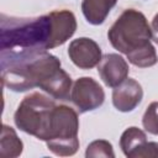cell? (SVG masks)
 Instances as JSON below:
<instances>
[{
    "mask_svg": "<svg viewBox=\"0 0 158 158\" xmlns=\"http://www.w3.org/2000/svg\"><path fill=\"white\" fill-rule=\"evenodd\" d=\"M142 86L132 78H126L112 90V104L121 112L133 111L142 101Z\"/></svg>",
    "mask_w": 158,
    "mask_h": 158,
    "instance_id": "8",
    "label": "cell"
},
{
    "mask_svg": "<svg viewBox=\"0 0 158 158\" xmlns=\"http://www.w3.org/2000/svg\"><path fill=\"white\" fill-rule=\"evenodd\" d=\"M116 2L117 0H83L81 11L89 23L101 25Z\"/></svg>",
    "mask_w": 158,
    "mask_h": 158,
    "instance_id": "11",
    "label": "cell"
},
{
    "mask_svg": "<svg viewBox=\"0 0 158 158\" xmlns=\"http://www.w3.org/2000/svg\"><path fill=\"white\" fill-rule=\"evenodd\" d=\"M147 141V136L146 133L138 128V127H128L126 128L122 135H121V138H120V147L123 152V154L126 157L130 158V156L142 144Z\"/></svg>",
    "mask_w": 158,
    "mask_h": 158,
    "instance_id": "13",
    "label": "cell"
},
{
    "mask_svg": "<svg viewBox=\"0 0 158 158\" xmlns=\"http://www.w3.org/2000/svg\"><path fill=\"white\" fill-rule=\"evenodd\" d=\"M151 28H152V40L158 44V14L154 15V17L152 20Z\"/></svg>",
    "mask_w": 158,
    "mask_h": 158,
    "instance_id": "17",
    "label": "cell"
},
{
    "mask_svg": "<svg viewBox=\"0 0 158 158\" xmlns=\"http://www.w3.org/2000/svg\"><path fill=\"white\" fill-rule=\"evenodd\" d=\"M22 149L23 143L17 137L15 130L4 123L0 138V154L7 158H15L22 153Z\"/></svg>",
    "mask_w": 158,
    "mask_h": 158,
    "instance_id": "12",
    "label": "cell"
},
{
    "mask_svg": "<svg viewBox=\"0 0 158 158\" xmlns=\"http://www.w3.org/2000/svg\"><path fill=\"white\" fill-rule=\"evenodd\" d=\"M85 157H106V158H114V148L112 144L109 141L105 139H96L93 141L88 147L85 152Z\"/></svg>",
    "mask_w": 158,
    "mask_h": 158,
    "instance_id": "14",
    "label": "cell"
},
{
    "mask_svg": "<svg viewBox=\"0 0 158 158\" xmlns=\"http://www.w3.org/2000/svg\"><path fill=\"white\" fill-rule=\"evenodd\" d=\"M98 72L105 85L115 88L127 78L130 68L127 62L120 54L109 53L102 56L98 64Z\"/></svg>",
    "mask_w": 158,
    "mask_h": 158,
    "instance_id": "9",
    "label": "cell"
},
{
    "mask_svg": "<svg viewBox=\"0 0 158 158\" xmlns=\"http://www.w3.org/2000/svg\"><path fill=\"white\" fill-rule=\"evenodd\" d=\"M79 118L74 109L67 105H57L53 114L52 127L47 148L56 156L68 157L77 153L79 148Z\"/></svg>",
    "mask_w": 158,
    "mask_h": 158,
    "instance_id": "5",
    "label": "cell"
},
{
    "mask_svg": "<svg viewBox=\"0 0 158 158\" xmlns=\"http://www.w3.org/2000/svg\"><path fill=\"white\" fill-rule=\"evenodd\" d=\"M1 79L16 93L40 88L54 100L70 99L72 78L47 51H1Z\"/></svg>",
    "mask_w": 158,
    "mask_h": 158,
    "instance_id": "1",
    "label": "cell"
},
{
    "mask_svg": "<svg viewBox=\"0 0 158 158\" xmlns=\"http://www.w3.org/2000/svg\"><path fill=\"white\" fill-rule=\"evenodd\" d=\"M68 56L80 69H91L96 67L102 58L99 44L88 37L73 40L68 47Z\"/></svg>",
    "mask_w": 158,
    "mask_h": 158,
    "instance_id": "7",
    "label": "cell"
},
{
    "mask_svg": "<svg viewBox=\"0 0 158 158\" xmlns=\"http://www.w3.org/2000/svg\"><path fill=\"white\" fill-rule=\"evenodd\" d=\"M52 36L49 15L37 17H14L1 15L0 51H47Z\"/></svg>",
    "mask_w": 158,
    "mask_h": 158,
    "instance_id": "3",
    "label": "cell"
},
{
    "mask_svg": "<svg viewBox=\"0 0 158 158\" xmlns=\"http://www.w3.org/2000/svg\"><path fill=\"white\" fill-rule=\"evenodd\" d=\"M143 128L151 135H158V101L149 104L142 117Z\"/></svg>",
    "mask_w": 158,
    "mask_h": 158,
    "instance_id": "15",
    "label": "cell"
},
{
    "mask_svg": "<svg viewBox=\"0 0 158 158\" xmlns=\"http://www.w3.org/2000/svg\"><path fill=\"white\" fill-rule=\"evenodd\" d=\"M107 38L115 49L138 68H148L158 62L156 48L151 43L152 28L138 10H125L110 27Z\"/></svg>",
    "mask_w": 158,
    "mask_h": 158,
    "instance_id": "2",
    "label": "cell"
},
{
    "mask_svg": "<svg viewBox=\"0 0 158 158\" xmlns=\"http://www.w3.org/2000/svg\"><path fill=\"white\" fill-rule=\"evenodd\" d=\"M130 158H158V143L146 141L130 156Z\"/></svg>",
    "mask_w": 158,
    "mask_h": 158,
    "instance_id": "16",
    "label": "cell"
},
{
    "mask_svg": "<svg viewBox=\"0 0 158 158\" xmlns=\"http://www.w3.org/2000/svg\"><path fill=\"white\" fill-rule=\"evenodd\" d=\"M57 104L42 93H32L17 106L14 115L16 127L41 141H47L51 133L53 114Z\"/></svg>",
    "mask_w": 158,
    "mask_h": 158,
    "instance_id": "4",
    "label": "cell"
},
{
    "mask_svg": "<svg viewBox=\"0 0 158 158\" xmlns=\"http://www.w3.org/2000/svg\"><path fill=\"white\" fill-rule=\"evenodd\" d=\"M69 100L79 112L84 114L99 109L104 104L105 93L95 79L90 77H81L74 81Z\"/></svg>",
    "mask_w": 158,
    "mask_h": 158,
    "instance_id": "6",
    "label": "cell"
},
{
    "mask_svg": "<svg viewBox=\"0 0 158 158\" xmlns=\"http://www.w3.org/2000/svg\"><path fill=\"white\" fill-rule=\"evenodd\" d=\"M52 20V36L49 49L65 43L77 30V20L69 10H56L48 14Z\"/></svg>",
    "mask_w": 158,
    "mask_h": 158,
    "instance_id": "10",
    "label": "cell"
}]
</instances>
